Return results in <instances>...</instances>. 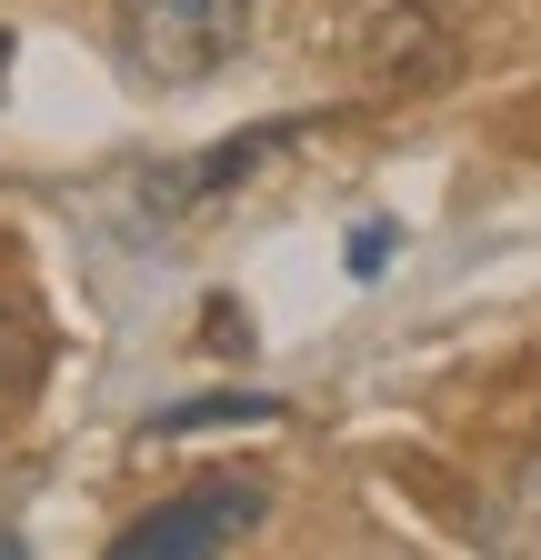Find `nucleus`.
<instances>
[{"mask_svg":"<svg viewBox=\"0 0 541 560\" xmlns=\"http://www.w3.org/2000/svg\"><path fill=\"white\" fill-rule=\"evenodd\" d=\"M0 81H11V31H0Z\"/></svg>","mask_w":541,"mask_h":560,"instance_id":"nucleus-9","label":"nucleus"},{"mask_svg":"<svg viewBox=\"0 0 541 560\" xmlns=\"http://www.w3.org/2000/svg\"><path fill=\"white\" fill-rule=\"evenodd\" d=\"M0 560H31V550H21V530H0Z\"/></svg>","mask_w":541,"mask_h":560,"instance_id":"nucleus-8","label":"nucleus"},{"mask_svg":"<svg viewBox=\"0 0 541 560\" xmlns=\"http://www.w3.org/2000/svg\"><path fill=\"white\" fill-rule=\"evenodd\" d=\"M261 521H270V480L261 470H211V480L171 490V501H151L130 530H111L101 560H231Z\"/></svg>","mask_w":541,"mask_h":560,"instance_id":"nucleus-2","label":"nucleus"},{"mask_svg":"<svg viewBox=\"0 0 541 560\" xmlns=\"http://www.w3.org/2000/svg\"><path fill=\"white\" fill-rule=\"evenodd\" d=\"M391 250H401V231H391V221H371V231H352V241H342V260H352V280H371V270H391Z\"/></svg>","mask_w":541,"mask_h":560,"instance_id":"nucleus-6","label":"nucleus"},{"mask_svg":"<svg viewBox=\"0 0 541 560\" xmlns=\"http://www.w3.org/2000/svg\"><path fill=\"white\" fill-rule=\"evenodd\" d=\"M301 130H311V120H261V130H241V140H231V151L191 161V171H161L151 190H161V200H181V210H191V200H221V190H231V180H251V171H261L270 151H291Z\"/></svg>","mask_w":541,"mask_h":560,"instance_id":"nucleus-4","label":"nucleus"},{"mask_svg":"<svg viewBox=\"0 0 541 560\" xmlns=\"http://www.w3.org/2000/svg\"><path fill=\"white\" fill-rule=\"evenodd\" d=\"M270 420H281L270 390H200V400L151 410V441H181V431H270Z\"/></svg>","mask_w":541,"mask_h":560,"instance_id":"nucleus-5","label":"nucleus"},{"mask_svg":"<svg viewBox=\"0 0 541 560\" xmlns=\"http://www.w3.org/2000/svg\"><path fill=\"white\" fill-rule=\"evenodd\" d=\"M251 40V0H111V50L141 91H200Z\"/></svg>","mask_w":541,"mask_h":560,"instance_id":"nucleus-1","label":"nucleus"},{"mask_svg":"<svg viewBox=\"0 0 541 560\" xmlns=\"http://www.w3.org/2000/svg\"><path fill=\"white\" fill-rule=\"evenodd\" d=\"M31 361H41V340L21 320H0V390H31Z\"/></svg>","mask_w":541,"mask_h":560,"instance_id":"nucleus-7","label":"nucleus"},{"mask_svg":"<svg viewBox=\"0 0 541 560\" xmlns=\"http://www.w3.org/2000/svg\"><path fill=\"white\" fill-rule=\"evenodd\" d=\"M352 40H361V70H371V81H391V91H422V81H441V70H451V31L422 11V0H361Z\"/></svg>","mask_w":541,"mask_h":560,"instance_id":"nucleus-3","label":"nucleus"}]
</instances>
